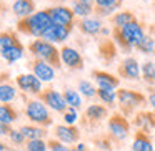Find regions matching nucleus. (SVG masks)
<instances>
[{
	"mask_svg": "<svg viewBox=\"0 0 155 151\" xmlns=\"http://www.w3.org/2000/svg\"><path fill=\"white\" fill-rule=\"evenodd\" d=\"M28 68H30V71L42 81V83H44V81H52L55 78V71H57L54 67H50L48 63L38 60V58H32V60L28 61Z\"/></svg>",
	"mask_w": 155,
	"mask_h": 151,
	"instance_id": "nucleus-13",
	"label": "nucleus"
},
{
	"mask_svg": "<svg viewBox=\"0 0 155 151\" xmlns=\"http://www.w3.org/2000/svg\"><path fill=\"white\" fill-rule=\"evenodd\" d=\"M20 43L17 33L14 30H5V32H0V53L5 52L7 48L14 47V45Z\"/></svg>",
	"mask_w": 155,
	"mask_h": 151,
	"instance_id": "nucleus-25",
	"label": "nucleus"
},
{
	"mask_svg": "<svg viewBox=\"0 0 155 151\" xmlns=\"http://www.w3.org/2000/svg\"><path fill=\"white\" fill-rule=\"evenodd\" d=\"M137 52H140V53H143V55H150V53H153L155 52V38L153 37H150V35H147V37L142 40V43L138 45L137 48H135Z\"/></svg>",
	"mask_w": 155,
	"mask_h": 151,
	"instance_id": "nucleus-33",
	"label": "nucleus"
},
{
	"mask_svg": "<svg viewBox=\"0 0 155 151\" xmlns=\"http://www.w3.org/2000/svg\"><path fill=\"white\" fill-rule=\"evenodd\" d=\"M45 12L48 14L52 24L57 25H64V27L74 28L77 25V17H75L74 10L70 7H65V5H54V7L45 8Z\"/></svg>",
	"mask_w": 155,
	"mask_h": 151,
	"instance_id": "nucleus-8",
	"label": "nucleus"
},
{
	"mask_svg": "<svg viewBox=\"0 0 155 151\" xmlns=\"http://www.w3.org/2000/svg\"><path fill=\"white\" fill-rule=\"evenodd\" d=\"M77 27L87 37H98L105 25L102 22V18H98V17H87V18L77 20Z\"/></svg>",
	"mask_w": 155,
	"mask_h": 151,
	"instance_id": "nucleus-15",
	"label": "nucleus"
},
{
	"mask_svg": "<svg viewBox=\"0 0 155 151\" xmlns=\"http://www.w3.org/2000/svg\"><path fill=\"white\" fill-rule=\"evenodd\" d=\"M10 151H14V149H10Z\"/></svg>",
	"mask_w": 155,
	"mask_h": 151,
	"instance_id": "nucleus-48",
	"label": "nucleus"
},
{
	"mask_svg": "<svg viewBox=\"0 0 155 151\" xmlns=\"http://www.w3.org/2000/svg\"><path fill=\"white\" fill-rule=\"evenodd\" d=\"M98 50H100V57L105 61H112L117 57V45H115V42L104 40L100 43V47H98Z\"/></svg>",
	"mask_w": 155,
	"mask_h": 151,
	"instance_id": "nucleus-28",
	"label": "nucleus"
},
{
	"mask_svg": "<svg viewBox=\"0 0 155 151\" xmlns=\"http://www.w3.org/2000/svg\"><path fill=\"white\" fill-rule=\"evenodd\" d=\"M135 20H137V17H135V14L132 10H118L117 14H114L110 17V24L114 28H122Z\"/></svg>",
	"mask_w": 155,
	"mask_h": 151,
	"instance_id": "nucleus-22",
	"label": "nucleus"
},
{
	"mask_svg": "<svg viewBox=\"0 0 155 151\" xmlns=\"http://www.w3.org/2000/svg\"><path fill=\"white\" fill-rule=\"evenodd\" d=\"M54 134L64 144H77L80 140V130L77 126H68V124H55Z\"/></svg>",
	"mask_w": 155,
	"mask_h": 151,
	"instance_id": "nucleus-12",
	"label": "nucleus"
},
{
	"mask_svg": "<svg viewBox=\"0 0 155 151\" xmlns=\"http://www.w3.org/2000/svg\"><path fill=\"white\" fill-rule=\"evenodd\" d=\"M110 141H112L110 136L105 134V136H102V138H97V140H95V144H97V148H98V149H102V151H112Z\"/></svg>",
	"mask_w": 155,
	"mask_h": 151,
	"instance_id": "nucleus-37",
	"label": "nucleus"
},
{
	"mask_svg": "<svg viewBox=\"0 0 155 151\" xmlns=\"http://www.w3.org/2000/svg\"><path fill=\"white\" fill-rule=\"evenodd\" d=\"M24 52H25V48H24V45H22V42H20V43H17V45H14V47L7 48L5 52H2L0 55H2V58H4L8 65H14L15 61H18L22 57H24Z\"/></svg>",
	"mask_w": 155,
	"mask_h": 151,
	"instance_id": "nucleus-23",
	"label": "nucleus"
},
{
	"mask_svg": "<svg viewBox=\"0 0 155 151\" xmlns=\"http://www.w3.org/2000/svg\"><path fill=\"white\" fill-rule=\"evenodd\" d=\"M17 98V90L10 83H2L0 85V103H10Z\"/></svg>",
	"mask_w": 155,
	"mask_h": 151,
	"instance_id": "nucleus-31",
	"label": "nucleus"
},
{
	"mask_svg": "<svg viewBox=\"0 0 155 151\" xmlns=\"http://www.w3.org/2000/svg\"><path fill=\"white\" fill-rule=\"evenodd\" d=\"M12 130H14V128H12L10 124L0 123V136H8V134L12 133Z\"/></svg>",
	"mask_w": 155,
	"mask_h": 151,
	"instance_id": "nucleus-39",
	"label": "nucleus"
},
{
	"mask_svg": "<svg viewBox=\"0 0 155 151\" xmlns=\"http://www.w3.org/2000/svg\"><path fill=\"white\" fill-rule=\"evenodd\" d=\"M147 103V96L138 90L130 88H118L117 90V105L120 108V113L125 116H130L140 106Z\"/></svg>",
	"mask_w": 155,
	"mask_h": 151,
	"instance_id": "nucleus-4",
	"label": "nucleus"
},
{
	"mask_svg": "<svg viewBox=\"0 0 155 151\" xmlns=\"http://www.w3.org/2000/svg\"><path fill=\"white\" fill-rule=\"evenodd\" d=\"M72 10H74L75 17L80 20V18H87V17H92V14L95 12V7H92V5H87L84 4V2H80V0H74L72 2Z\"/></svg>",
	"mask_w": 155,
	"mask_h": 151,
	"instance_id": "nucleus-26",
	"label": "nucleus"
},
{
	"mask_svg": "<svg viewBox=\"0 0 155 151\" xmlns=\"http://www.w3.org/2000/svg\"><path fill=\"white\" fill-rule=\"evenodd\" d=\"M77 120H78V111L75 110V108H70V106H68L67 111L64 113V121H65V124H68V126H74Z\"/></svg>",
	"mask_w": 155,
	"mask_h": 151,
	"instance_id": "nucleus-35",
	"label": "nucleus"
},
{
	"mask_svg": "<svg viewBox=\"0 0 155 151\" xmlns=\"http://www.w3.org/2000/svg\"><path fill=\"white\" fill-rule=\"evenodd\" d=\"M108 116V108L105 105H88L85 110V121L90 124H98Z\"/></svg>",
	"mask_w": 155,
	"mask_h": 151,
	"instance_id": "nucleus-18",
	"label": "nucleus"
},
{
	"mask_svg": "<svg viewBox=\"0 0 155 151\" xmlns=\"http://www.w3.org/2000/svg\"><path fill=\"white\" fill-rule=\"evenodd\" d=\"M112 37H114L115 45L122 52L128 53L134 48H137L147 35H145L143 25L138 20H135V22H132V24L125 25L122 28H112Z\"/></svg>",
	"mask_w": 155,
	"mask_h": 151,
	"instance_id": "nucleus-1",
	"label": "nucleus"
},
{
	"mask_svg": "<svg viewBox=\"0 0 155 151\" xmlns=\"http://www.w3.org/2000/svg\"><path fill=\"white\" fill-rule=\"evenodd\" d=\"M18 130L22 131V134L25 136V140L30 141V140H44L47 136V128H42L38 124H22Z\"/></svg>",
	"mask_w": 155,
	"mask_h": 151,
	"instance_id": "nucleus-21",
	"label": "nucleus"
},
{
	"mask_svg": "<svg viewBox=\"0 0 155 151\" xmlns=\"http://www.w3.org/2000/svg\"><path fill=\"white\" fill-rule=\"evenodd\" d=\"M55 2H68V0H55Z\"/></svg>",
	"mask_w": 155,
	"mask_h": 151,
	"instance_id": "nucleus-46",
	"label": "nucleus"
},
{
	"mask_svg": "<svg viewBox=\"0 0 155 151\" xmlns=\"http://www.w3.org/2000/svg\"><path fill=\"white\" fill-rule=\"evenodd\" d=\"M78 87V91L80 95H84L85 98H95L97 96V87H94V83L88 80H80L77 83Z\"/></svg>",
	"mask_w": 155,
	"mask_h": 151,
	"instance_id": "nucleus-32",
	"label": "nucleus"
},
{
	"mask_svg": "<svg viewBox=\"0 0 155 151\" xmlns=\"http://www.w3.org/2000/svg\"><path fill=\"white\" fill-rule=\"evenodd\" d=\"M107 130H108V136H110L112 141L122 143L130 134V121L120 111H115V113L110 115V118L107 121Z\"/></svg>",
	"mask_w": 155,
	"mask_h": 151,
	"instance_id": "nucleus-6",
	"label": "nucleus"
},
{
	"mask_svg": "<svg viewBox=\"0 0 155 151\" xmlns=\"http://www.w3.org/2000/svg\"><path fill=\"white\" fill-rule=\"evenodd\" d=\"M132 151H155L153 143H152L150 134L143 133V131L137 130L134 134V141H132Z\"/></svg>",
	"mask_w": 155,
	"mask_h": 151,
	"instance_id": "nucleus-20",
	"label": "nucleus"
},
{
	"mask_svg": "<svg viewBox=\"0 0 155 151\" xmlns=\"http://www.w3.org/2000/svg\"><path fill=\"white\" fill-rule=\"evenodd\" d=\"M70 151H90V149H88V146L85 143H77L70 148Z\"/></svg>",
	"mask_w": 155,
	"mask_h": 151,
	"instance_id": "nucleus-40",
	"label": "nucleus"
},
{
	"mask_svg": "<svg viewBox=\"0 0 155 151\" xmlns=\"http://www.w3.org/2000/svg\"><path fill=\"white\" fill-rule=\"evenodd\" d=\"M18 120V111L17 108H14L8 103H2L0 105V123L5 124H12Z\"/></svg>",
	"mask_w": 155,
	"mask_h": 151,
	"instance_id": "nucleus-24",
	"label": "nucleus"
},
{
	"mask_svg": "<svg viewBox=\"0 0 155 151\" xmlns=\"http://www.w3.org/2000/svg\"><path fill=\"white\" fill-rule=\"evenodd\" d=\"M25 100V116L32 121V124H38L42 128L52 126V116L48 108L42 103L40 100H30V98L24 96Z\"/></svg>",
	"mask_w": 155,
	"mask_h": 151,
	"instance_id": "nucleus-5",
	"label": "nucleus"
},
{
	"mask_svg": "<svg viewBox=\"0 0 155 151\" xmlns=\"http://www.w3.org/2000/svg\"><path fill=\"white\" fill-rule=\"evenodd\" d=\"M118 2H122V0H118Z\"/></svg>",
	"mask_w": 155,
	"mask_h": 151,
	"instance_id": "nucleus-47",
	"label": "nucleus"
},
{
	"mask_svg": "<svg viewBox=\"0 0 155 151\" xmlns=\"http://www.w3.org/2000/svg\"><path fill=\"white\" fill-rule=\"evenodd\" d=\"M50 25L52 20L48 17V14L45 10H42V12H35L34 15H30L27 18H20L17 22V32L34 38H42Z\"/></svg>",
	"mask_w": 155,
	"mask_h": 151,
	"instance_id": "nucleus-3",
	"label": "nucleus"
},
{
	"mask_svg": "<svg viewBox=\"0 0 155 151\" xmlns=\"http://www.w3.org/2000/svg\"><path fill=\"white\" fill-rule=\"evenodd\" d=\"M72 30L74 28H68V27H64V25H57V24H52L50 27L47 28V32L44 33V40L50 42V43H64L67 42V38L70 37Z\"/></svg>",
	"mask_w": 155,
	"mask_h": 151,
	"instance_id": "nucleus-16",
	"label": "nucleus"
},
{
	"mask_svg": "<svg viewBox=\"0 0 155 151\" xmlns=\"http://www.w3.org/2000/svg\"><path fill=\"white\" fill-rule=\"evenodd\" d=\"M15 83L20 88L24 93H30V95H40L42 88V81L35 77L34 73H20L15 77Z\"/></svg>",
	"mask_w": 155,
	"mask_h": 151,
	"instance_id": "nucleus-10",
	"label": "nucleus"
},
{
	"mask_svg": "<svg viewBox=\"0 0 155 151\" xmlns=\"http://www.w3.org/2000/svg\"><path fill=\"white\" fill-rule=\"evenodd\" d=\"M62 95H64L65 101H67V105L70 108H75V110L82 108V96L77 90H74V88H70V87H65Z\"/></svg>",
	"mask_w": 155,
	"mask_h": 151,
	"instance_id": "nucleus-27",
	"label": "nucleus"
},
{
	"mask_svg": "<svg viewBox=\"0 0 155 151\" xmlns=\"http://www.w3.org/2000/svg\"><path fill=\"white\" fill-rule=\"evenodd\" d=\"M37 100H40L45 106L50 108V110H54L55 113H62V115H64L65 111H67V108H68V105H67V101H65L64 95H62L60 91H57L55 88H52V87L44 88V90L40 91V95L37 96Z\"/></svg>",
	"mask_w": 155,
	"mask_h": 151,
	"instance_id": "nucleus-7",
	"label": "nucleus"
},
{
	"mask_svg": "<svg viewBox=\"0 0 155 151\" xmlns=\"http://www.w3.org/2000/svg\"><path fill=\"white\" fill-rule=\"evenodd\" d=\"M134 124L140 131L150 134L155 130V111H147V110L138 111L134 118Z\"/></svg>",
	"mask_w": 155,
	"mask_h": 151,
	"instance_id": "nucleus-17",
	"label": "nucleus"
},
{
	"mask_svg": "<svg viewBox=\"0 0 155 151\" xmlns=\"http://www.w3.org/2000/svg\"><path fill=\"white\" fill-rule=\"evenodd\" d=\"M80 2H84V4H87V5H92V7H95V2H97V0H80Z\"/></svg>",
	"mask_w": 155,
	"mask_h": 151,
	"instance_id": "nucleus-45",
	"label": "nucleus"
},
{
	"mask_svg": "<svg viewBox=\"0 0 155 151\" xmlns=\"http://www.w3.org/2000/svg\"><path fill=\"white\" fill-rule=\"evenodd\" d=\"M25 151H48V144L44 140H30L27 141Z\"/></svg>",
	"mask_w": 155,
	"mask_h": 151,
	"instance_id": "nucleus-34",
	"label": "nucleus"
},
{
	"mask_svg": "<svg viewBox=\"0 0 155 151\" xmlns=\"http://www.w3.org/2000/svg\"><path fill=\"white\" fill-rule=\"evenodd\" d=\"M142 65L138 63V60L135 57H125L124 60L118 63L117 67V73L120 78L128 81H137L142 78V70H140Z\"/></svg>",
	"mask_w": 155,
	"mask_h": 151,
	"instance_id": "nucleus-9",
	"label": "nucleus"
},
{
	"mask_svg": "<svg viewBox=\"0 0 155 151\" xmlns=\"http://www.w3.org/2000/svg\"><path fill=\"white\" fill-rule=\"evenodd\" d=\"M97 98L107 108H114L115 103H117V91L115 90H98L97 88Z\"/></svg>",
	"mask_w": 155,
	"mask_h": 151,
	"instance_id": "nucleus-30",
	"label": "nucleus"
},
{
	"mask_svg": "<svg viewBox=\"0 0 155 151\" xmlns=\"http://www.w3.org/2000/svg\"><path fill=\"white\" fill-rule=\"evenodd\" d=\"M0 151H10V148H8L4 141H0Z\"/></svg>",
	"mask_w": 155,
	"mask_h": 151,
	"instance_id": "nucleus-44",
	"label": "nucleus"
},
{
	"mask_svg": "<svg viewBox=\"0 0 155 151\" xmlns=\"http://www.w3.org/2000/svg\"><path fill=\"white\" fill-rule=\"evenodd\" d=\"M47 144H48V151H70V148L60 143L58 140H50L47 141Z\"/></svg>",
	"mask_w": 155,
	"mask_h": 151,
	"instance_id": "nucleus-38",
	"label": "nucleus"
},
{
	"mask_svg": "<svg viewBox=\"0 0 155 151\" xmlns=\"http://www.w3.org/2000/svg\"><path fill=\"white\" fill-rule=\"evenodd\" d=\"M28 52L34 58L48 63L50 67H54L55 70L62 68V57H60V50L55 47L54 43L44 40V38H35L28 43Z\"/></svg>",
	"mask_w": 155,
	"mask_h": 151,
	"instance_id": "nucleus-2",
	"label": "nucleus"
},
{
	"mask_svg": "<svg viewBox=\"0 0 155 151\" xmlns=\"http://www.w3.org/2000/svg\"><path fill=\"white\" fill-rule=\"evenodd\" d=\"M142 70V80L147 85H155V63L152 60H145L140 67Z\"/></svg>",
	"mask_w": 155,
	"mask_h": 151,
	"instance_id": "nucleus-29",
	"label": "nucleus"
},
{
	"mask_svg": "<svg viewBox=\"0 0 155 151\" xmlns=\"http://www.w3.org/2000/svg\"><path fill=\"white\" fill-rule=\"evenodd\" d=\"M35 0H15L14 5H12V12H14L15 17L20 18H27L30 15L35 14Z\"/></svg>",
	"mask_w": 155,
	"mask_h": 151,
	"instance_id": "nucleus-19",
	"label": "nucleus"
},
{
	"mask_svg": "<svg viewBox=\"0 0 155 151\" xmlns=\"http://www.w3.org/2000/svg\"><path fill=\"white\" fill-rule=\"evenodd\" d=\"M8 138H10L12 144H15V146H22V144L27 141V140H25V136L22 134L20 130H12V133L8 134Z\"/></svg>",
	"mask_w": 155,
	"mask_h": 151,
	"instance_id": "nucleus-36",
	"label": "nucleus"
},
{
	"mask_svg": "<svg viewBox=\"0 0 155 151\" xmlns=\"http://www.w3.org/2000/svg\"><path fill=\"white\" fill-rule=\"evenodd\" d=\"M60 57H62V65H65L68 70H82L84 68V57L74 47L65 45L64 48H60Z\"/></svg>",
	"mask_w": 155,
	"mask_h": 151,
	"instance_id": "nucleus-14",
	"label": "nucleus"
},
{
	"mask_svg": "<svg viewBox=\"0 0 155 151\" xmlns=\"http://www.w3.org/2000/svg\"><path fill=\"white\" fill-rule=\"evenodd\" d=\"M153 55H155V52H153Z\"/></svg>",
	"mask_w": 155,
	"mask_h": 151,
	"instance_id": "nucleus-49",
	"label": "nucleus"
},
{
	"mask_svg": "<svg viewBox=\"0 0 155 151\" xmlns=\"http://www.w3.org/2000/svg\"><path fill=\"white\" fill-rule=\"evenodd\" d=\"M110 33H112V32L108 30L107 27H104V28H102V32H100V35H102V37H108V35H110Z\"/></svg>",
	"mask_w": 155,
	"mask_h": 151,
	"instance_id": "nucleus-43",
	"label": "nucleus"
},
{
	"mask_svg": "<svg viewBox=\"0 0 155 151\" xmlns=\"http://www.w3.org/2000/svg\"><path fill=\"white\" fill-rule=\"evenodd\" d=\"M147 101L152 106V110L155 111V90H150V93H148V96H147Z\"/></svg>",
	"mask_w": 155,
	"mask_h": 151,
	"instance_id": "nucleus-41",
	"label": "nucleus"
},
{
	"mask_svg": "<svg viewBox=\"0 0 155 151\" xmlns=\"http://www.w3.org/2000/svg\"><path fill=\"white\" fill-rule=\"evenodd\" d=\"M8 80H10V73H8V71L0 70V85H2V83H8Z\"/></svg>",
	"mask_w": 155,
	"mask_h": 151,
	"instance_id": "nucleus-42",
	"label": "nucleus"
},
{
	"mask_svg": "<svg viewBox=\"0 0 155 151\" xmlns=\"http://www.w3.org/2000/svg\"><path fill=\"white\" fill-rule=\"evenodd\" d=\"M90 75L98 90H117L120 85V78L105 70H92Z\"/></svg>",
	"mask_w": 155,
	"mask_h": 151,
	"instance_id": "nucleus-11",
	"label": "nucleus"
}]
</instances>
